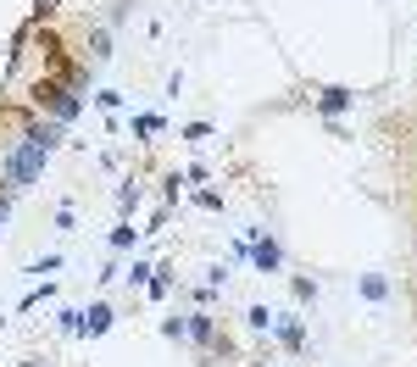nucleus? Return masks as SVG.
I'll use <instances>...</instances> for the list:
<instances>
[{"label": "nucleus", "mask_w": 417, "mask_h": 367, "mask_svg": "<svg viewBox=\"0 0 417 367\" xmlns=\"http://www.w3.org/2000/svg\"><path fill=\"white\" fill-rule=\"evenodd\" d=\"M340 106H351V89H328L323 95V111H340Z\"/></svg>", "instance_id": "1"}]
</instances>
